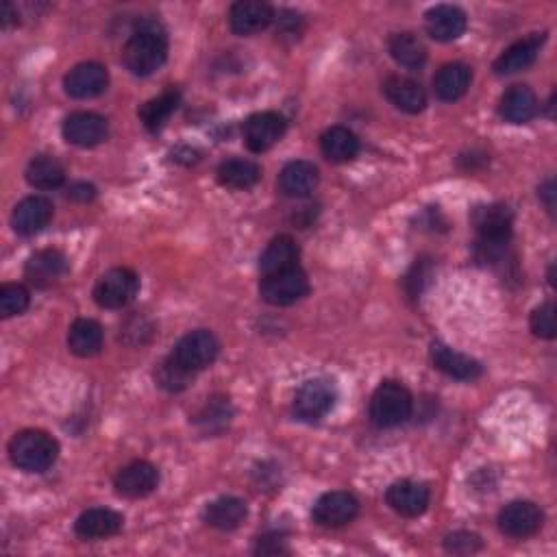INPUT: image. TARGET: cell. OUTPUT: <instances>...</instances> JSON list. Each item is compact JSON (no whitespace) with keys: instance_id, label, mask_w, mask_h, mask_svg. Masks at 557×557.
Wrapping results in <instances>:
<instances>
[{"instance_id":"8","label":"cell","mask_w":557,"mask_h":557,"mask_svg":"<svg viewBox=\"0 0 557 557\" xmlns=\"http://www.w3.org/2000/svg\"><path fill=\"white\" fill-rule=\"evenodd\" d=\"M336 403V388L325 379L305 381L294 396V416L305 423H318Z\"/></svg>"},{"instance_id":"20","label":"cell","mask_w":557,"mask_h":557,"mask_svg":"<svg viewBox=\"0 0 557 557\" xmlns=\"http://www.w3.org/2000/svg\"><path fill=\"white\" fill-rule=\"evenodd\" d=\"M466 27L468 18L455 5H436L425 14V29L436 42H453L464 35Z\"/></svg>"},{"instance_id":"37","label":"cell","mask_w":557,"mask_h":557,"mask_svg":"<svg viewBox=\"0 0 557 557\" xmlns=\"http://www.w3.org/2000/svg\"><path fill=\"white\" fill-rule=\"evenodd\" d=\"M155 379H157V383H159V386H162L164 390H168V392H181V390H185V388L190 386L192 379H194V373H190V370L181 368V366L168 355L166 360L157 366Z\"/></svg>"},{"instance_id":"4","label":"cell","mask_w":557,"mask_h":557,"mask_svg":"<svg viewBox=\"0 0 557 557\" xmlns=\"http://www.w3.org/2000/svg\"><path fill=\"white\" fill-rule=\"evenodd\" d=\"M414 399L410 390L396 381H383L370 399V420L379 429L403 425L412 416Z\"/></svg>"},{"instance_id":"14","label":"cell","mask_w":557,"mask_h":557,"mask_svg":"<svg viewBox=\"0 0 557 557\" xmlns=\"http://www.w3.org/2000/svg\"><path fill=\"white\" fill-rule=\"evenodd\" d=\"M272 22H275V9L262 0H240L229 11L231 31L242 37L264 31Z\"/></svg>"},{"instance_id":"18","label":"cell","mask_w":557,"mask_h":557,"mask_svg":"<svg viewBox=\"0 0 557 557\" xmlns=\"http://www.w3.org/2000/svg\"><path fill=\"white\" fill-rule=\"evenodd\" d=\"M53 220V203L46 196H27L11 214V227L18 235L40 233Z\"/></svg>"},{"instance_id":"6","label":"cell","mask_w":557,"mask_h":557,"mask_svg":"<svg viewBox=\"0 0 557 557\" xmlns=\"http://www.w3.org/2000/svg\"><path fill=\"white\" fill-rule=\"evenodd\" d=\"M140 290V279L131 268H111L96 281L94 301L103 309L127 307Z\"/></svg>"},{"instance_id":"31","label":"cell","mask_w":557,"mask_h":557,"mask_svg":"<svg viewBox=\"0 0 557 557\" xmlns=\"http://www.w3.org/2000/svg\"><path fill=\"white\" fill-rule=\"evenodd\" d=\"M218 181L229 190H249L262 177V170L251 159H227L218 166Z\"/></svg>"},{"instance_id":"26","label":"cell","mask_w":557,"mask_h":557,"mask_svg":"<svg viewBox=\"0 0 557 557\" xmlns=\"http://www.w3.org/2000/svg\"><path fill=\"white\" fill-rule=\"evenodd\" d=\"M388 101L396 107L405 111V114H420L427 105V94L423 85L416 83L414 79L407 77H390L383 85Z\"/></svg>"},{"instance_id":"9","label":"cell","mask_w":557,"mask_h":557,"mask_svg":"<svg viewBox=\"0 0 557 557\" xmlns=\"http://www.w3.org/2000/svg\"><path fill=\"white\" fill-rule=\"evenodd\" d=\"M360 514V501L351 492L333 490L314 503L312 518L320 527H344Z\"/></svg>"},{"instance_id":"16","label":"cell","mask_w":557,"mask_h":557,"mask_svg":"<svg viewBox=\"0 0 557 557\" xmlns=\"http://www.w3.org/2000/svg\"><path fill=\"white\" fill-rule=\"evenodd\" d=\"M431 364L436 366L440 373L457 381H475L484 375V366L477 360L460 351H453L451 346L442 342L431 344Z\"/></svg>"},{"instance_id":"39","label":"cell","mask_w":557,"mask_h":557,"mask_svg":"<svg viewBox=\"0 0 557 557\" xmlns=\"http://www.w3.org/2000/svg\"><path fill=\"white\" fill-rule=\"evenodd\" d=\"M444 547L449 553H475L481 549V538L477 534H470V531H455V534L444 540Z\"/></svg>"},{"instance_id":"43","label":"cell","mask_w":557,"mask_h":557,"mask_svg":"<svg viewBox=\"0 0 557 557\" xmlns=\"http://www.w3.org/2000/svg\"><path fill=\"white\" fill-rule=\"evenodd\" d=\"M18 22V9L11 3H3V16H0V27L9 29L11 24Z\"/></svg>"},{"instance_id":"17","label":"cell","mask_w":557,"mask_h":557,"mask_svg":"<svg viewBox=\"0 0 557 557\" xmlns=\"http://www.w3.org/2000/svg\"><path fill=\"white\" fill-rule=\"evenodd\" d=\"M386 501L396 514H401L405 518H416L427 512L431 494L425 484L403 479V481H394V484L388 488Z\"/></svg>"},{"instance_id":"19","label":"cell","mask_w":557,"mask_h":557,"mask_svg":"<svg viewBox=\"0 0 557 557\" xmlns=\"http://www.w3.org/2000/svg\"><path fill=\"white\" fill-rule=\"evenodd\" d=\"M68 272V257L57 249L37 251L24 266V275L35 288H51Z\"/></svg>"},{"instance_id":"36","label":"cell","mask_w":557,"mask_h":557,"mask_svg":"<svg viewBox=\"0 0 557 557\" xmlns=\"http://www.w3.org/2000/svg\"><path fill=\"white\" fill-rule=\"evenodd\" d=\"M31 294L22 286V283H5L0 288V316L14 318L29 309Z\"/></svg>"},{"instance_id":"29","label":"cell","mask_w":557,"mask_h":557,"mask_svg":"<svg viewBox=\"0 0 557 557\" xmlns=\"http://www.w3.org/2000/svg\"><path fill=\"white\" fill-rule=\"evenodd\" d=\"M68 349L77 357H94L103 349V327L92 318L74 320L68 331Z\"/></svg>"},{"instance_id":"22","label":"cell","mask_w":557,"mask_h":557,"mask_svg":"<svg viewBox=\"0 0 557 557\" xmlns=\"http://www.w3.org/2000/svg\"><path fill=\"white\" fill-rule=\"evenodd\" d=\"M544 40H547V35L534 33V35L525 37V40L514 42L497 61H494V72L516 74L521 70H527L538 59V53H540Z\"/></svg>"},{"instance_id":"41","label":"cell","mask_w":557,"mask_h":557,"mask_svg":"<svg viewBox=\"0 0 557 557\" xmlns=\"http://www.w3.org/2000/svg\"><path fill=\"white\" fill-rule=\"evenodd\" d=\"M427 268H429L427 259H420V262H416V266L412 268L410 277H407V286H410V294H412V296H416V294L423 292V283H425L423 277H429Z\"/></svg>"},{"instance_id":"24","label":"cell","mask_w":557,"mask_h":557,"mask_svg":"<svg viewBox=\"0 0 557 557\" xmlns=\"http://www.w3.org/2000/svg\"><path fill=\"white\" fill-rule=\"evenodd\" d=\"M499 114L512 125H525L538 116V98L527 85H514L501 96Z\"/></svg>"},{"instance_id":"3","label":"cell","mask_w":557,"mask_h":557,"mask_svg":"<svg viewBox=\"0 0 557 557\" xmlns=\"http://www.w3.org/2000/svg\"><path fill=\"white\" fill-rule=\"evenodd\" d=\"M59 455V444L40 429H24L9 442V457L24 473H44Z\"/></svg>"},{"instance_id":"32","label":"cell","mask_w":557,"mask_h":557,"mask_svg":"<svg viewBox=\"0 0 557 557\" xmlns=\"http://www.w3.org/2000/svg\"><path fill=\"white\" fill-rule=\"evenodd\" d=\"M27 181L35 190H55L66 181V170L55 157L37 155L27 166Z\"/></svg>"},{"instance_id":"25","label":"cell","mask_w":557,"mask_h":557,"mask_svg":"<svg viewBox=\"0 0 557 557\" xmlns=\"http://www.w3.org/2000/svg\"><path fill=\"white\" fill-rule=\"evenodd\" d=\"M470 81H473L470 68L466 64H460V61H453V64L442 66L436 72V77H433V94L444 103H453L468 92Z\"/></svg>"},{"instance_id":"40","label":"cell","mask_w":557,"mask_h":557,"mask_svg":"<svg viewBox=\"0 0 557 557\" xmlns=\"http://www.w3.org/2000/svg\"><path fill=\"white\" fill-rule=\"evenodd\" d=\"M275 22H277V33L283 35H292L299 37L301 35V16L294 14V11H279V16L275 14Z\"/></svg>"},{"instance_id":"21","label":"cell","mask_w":557,"mask_h":557,"mask_svg":"<svg viewBox=\"0 0 557 557\" xmlns=\"http://www.w3.org/2000/svg\"><path fill=\"white\" fill-rule=\"evenodd\" d=\"M125 525V518L109 507H92L83 512L74 523V534L83 540H103L116 536Z\"/></svg>"},{"instance_id":"30","label":"cell","mask_w":557,"mask_h":557,"mask_svg":"<svg viewBox=\"0 0 557 557\" xmlns=\"http://www.w3.org/2000/svg\"><path fill=\"white\" fill-rule=\"evenodd\" d=\"M320 148H323V155L329 162L346 164L360 153V140H357V135L346 127H331L323 133V138H320Z\"/></svg>"},{"instance_id":"33","label":"cell","mask_w":557,"mask_h":557,"mask_svg":"<svg viewBox=\"0 0 557 557\" xmlns=\"http://www.w3.org/2000/svg\"><path fill=\"white\" fill-rule=\"evenodd\" d=\"M388 51L396 64L416 70L427 61V48L414 33H396L390 37Z\"/></svg>"},{"instance_id":"28","label":"cell","mask_w":557,"mask_h":557,"mask_svg":"<svg viewBox=\"0 0 557 557\" xmlns=\"http://www.w3.org/2000/svg\"><path fill=\"white\" fill-rule=\"evenodd\" d=\"M249 510H246V503L238 497H220L212 503H207L203 518L209 527L220 529V531H233L238 529Z\"/></svg>"},{"instance_id":"15","label":"cell","mask_w":557,"mask_h":557,"mask_svg":"<svg viewBox=\"0 0 557 557\" xmlns=\"http://www.w3.org/2000/svg\"><path fill=\"white\" fill-rule=\"evenodd\" d=\"M116 492L127 499H144L159 486V470L151 462H133L114 479Z\"/></svg>"},{"instance_id":"10","label":"cell","mask_w":557,"mask_h":557,"mask_svg":"<svg viewBox=\"0 0 557 557\" xmlns=\"http://www.w3.org/2000/svg\"><path fill=\"white\" fill-rule=\"evenodd\" d=\"M109 85V72L105 66L96 61H85V64L74 66L64 77V90L70 98L77 101H88V98L101 96Z\"/></svg>"},{"instance_id":"12","label":"cell","mask_w":557,"mask_h":557,"mask_svg":"<svg viewBox=\"0 0 557 557\" xmlns=\"http://www.w3.org/2000/svg\"><path fill=\"white\" fill-rule=\"evenodd\" d=\"M286 127V118L277 114V111L253 114L244 122V142L253 153H264L283 138Z\"/></svg>"},{"instance_id":"5","label":"cell","mask_w":557,"mask_h":557,"mask_svg":"<svg viewBox=\"0 0 557 557\" xmlns=\"http://www.w3.org/2000/svg\"><path fill=\"white\" fill-rule=\"evenodd\" d=\"M218 353H220V342L214 333L207 329H196L185 333V336L175 344L170 357L181 368L190 370V373L196 375L198 370H205L207 366H212L216 362Z\"/></svg>"},{"instance_id":"11","label":"cell","mask_w":557,"mask_h":557,"mask_svg":"<svg viewBox=\"0 0 557 557\" xmlns=\"http://www.w3.org/2000/svg\"><path fill=\"white\" fill-rule=\"evenodd\" d=\"M544 523V514L536 503L512 501L499 514V529L510 538H529Z\"/></svg>"},{"instance_id":"35","label":"cell","mask_w":557,"mask_h":557,"mask_svg":"<svg viewBox=\"0 0 557 557\" xmlns=\"http://www.w3.org/2000/svg\"><path fill=\"white\" fill-rule=\"evenodd\" d=\"M231 423V405L225 396H214L209 403L203 407V412L196 416V425L201 427L205 433H220L227 429Z\"/></svg>"},{"instance_id":"34","label":"cell","mask_w":557,"mask_h":557,"mask_svg":"<svg viewBox=\"0 0 557 557\" xmlns=\"http://www.w3.org/2000/svg\"><path fill=\"white\" fill-rule=\"evenodd\" d=\"M181 103V94L177 90H166L164 94H159L153 101H148L146 105H142V109L138 111L140 120L144 122V127L148 131H159L162 129L168 118L175 114L177 107Z\"/></svg>"},{"instance_id":"23","label":"cell","mask_w":557,"mask_h":557,"mask_svg":"<svg viewBox=\"0 0 557 557\" xmlns=\"http://www.w3.org/2000/svg\"><path fill=\"white\" fill-rule=\"evenodd\" d=\"M318 168L305 159H296L279 172V190L292 198H305L318 188Z\"/></svg>"},{"instance_id":"44","label":"cell","mask_w":557,"mask_h":557,"mask_svg":"<svg viewBox=\"0 0 557 557\" xmlns=\"http://www.w3.org/2000/svg\"><path fill=\"white\" fill-rule=\"evenodd\" d=\"M540 196L544 198V203H547L549 212H553V207H555V185H553V181H547L542 185Z\"/></svg>"},{"instance_id":"27","label":"cell","mask_w":557,"mask_h":557,"mask_svg":"<svg viewBox=\"0 0 557 557\" xmlns=\"http://www.w3.org/2000/svg\"><path fill=\"white\" fill-rule=\"evenodd\" d=\"M299 255V246H296L290 235H279L259 257V272H262V277H270L277 275V272L290 270L299 266Z\"/></svg>"},{"instance_id":"1","label":"cell","mask_w":557,"mask_h":557,"mask_svg":"<svg viewBox=\"0 0 557 557\" xmlns=\"http://www.w3.org/2000/svg\"><path fill=\"white\" fill-rule=\"evenodd\" d=\"M168 59V35L157 20H140L122 48V64L135 77H148Z\"/></svg>"},{"instance_id":"42","label":"cell","mask_w":557,"mask_h":557,"mask_svg":"<svg viewBox=\"0 0 557 557\" xmlns=\"http://www.w3.org/2000/svg\"><path fill=\"white\" fill-rule=\"evenodd\" d=\"M68 196L72 198V201L88 203V201H92V198L96 196V188H94V185H90V183H74V185H70Z\"/></svg>"},{"instance_id":"2","label":"cell","mask_w":557,"mask_h":557,"mask_svg":"<svg viewBox=\"0 0 557 557\" xmlns=\"http://www.w3.org/2000/svg\"><path fill=\"white\" fill-rule=\"evenodd\" d=\"M479 262H501L512 240L514 214L507 205L477 207L473 214Z\"/></svg>"},{"instance_id":"13","label":"cell","mask_w":557,"mask_h":557,"mask_svg":"<svg viewBox=\"0 0 557 557\" xmlns=\"http://www.w3.org/2000/svg\"><path fill=\"white\" fill-rule=\"evenodd\" d=\"M64 138L66 142L81 146V148H92L107 140V120L103 116L94 114V111H77V114H70L64 120Z\"/></svg>"},{"instance_id":"38","label":"cell","mask_w":557,"mask_h":557,"mask_svg":"<svg viewBox=\"0 0 557 557\" xmlns=\"http://www.w3.org/2000/svg\"><path fill=\"white\" fill-rule=\"evenodd\" d=\"M529 327H531V331H534V336L544 338V340H553L557 336L555 305L553 303H542L540 307H536L534 312H531Z\"/></svg>"},{"instance_id":"7","label":"cell","mask_w":557,"mask_h":557,"mask_svg":"<svg viewBox=\"0 0 557 557\" xmlns=\"http://www.w3.org/2000/svg\"><path fill=\"white\" fill-rule=\"evenodd\" d=\"M259 294L268 305L288 307L299 303L309 294V279L301 266L277 272V275L262 277L259 283Z\"/></svg>"}]
</instances>
